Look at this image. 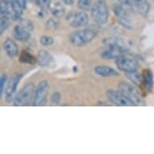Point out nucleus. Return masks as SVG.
I'll list each match as a JSON object with an SVG mask.
<instances>
[{"instance_id":"1","label":"nucleus","mask_w":154,"mask_h":154,"mask_svg":"<svg viewBox=\"0 0 154 154\" xmlns=\"http://www.w3.org/2000/svg\"><path fill=\"white\" fill-rule=\"evenodd\" d=\"M97 35V32L93 28H85L73 32L69 36V41L73 46L82 47L90 43Z\"/></svg>"},{"instance_id":"2","label":"nucleus","mask_w":154,"mask_h":154,"mask_svg":"<svg viewBox=\"0 0 154 154\" xmlns=\"http://www.w3.org/2000/svg\"><path fill=\"white\" fill-rule=\"evenodd\" d=\"M91 16L94 21L99 24L106 23L109 18V10L106 3L103 0H98L91 8Z\"/></svg>"},{"instance_id":"3","label":"nucleus","mask_w":154,"mask_h":154,"mask_svg":"<svg viewBox=\"0 0 154 154\" xmlns=\"http://www.w3.org/2000/svg\"><path fill=\"white\" fill-rule=\"evenodd\" d=\"M34 85L32 83L26 84L14 99V106H28L31 103L32 99L34 98Z\"/></svg>"},{"instance_id":"4","label":"nucleus","mask_w":154,"mask_h":154,"mask_svg":"<svg viewBox=\"0 0 154 154\" xmlns=\"http://www.w3.org/2000/svg\"><path fill=\"white\" fill-rule=\"evenodd\" d=\"M116 64L119 70L125 73L137 70L139 67V64L137 59L132 56L126 55V54H122L119 57H117L116 60Z\"/></svg>"},{"instance_id":"5","label":"nucleus","mask_w":154,"mask_h":154,"mask_svg":"<svg viewBox=\"0 0 154 154\" xmlns=\"http://www.w3.org/2000/svg\"><path fill=\"white\" fill-rule=\"evenodd\" d=\"M119 90L135 106L141 105L142 100L140 94L132 85L125 82H122L119 84Z\"/></svg>"},{"instance_id":"6","label":"nucleus","mask_w":154,"mask_h":154,"mask_svg":"<svg viewBox=\"0 0 154 154\" xmlns=\"http://www.w3.org/2000/svg\"><path fill=\"white\" fill-rule=\"evenodd\" d=\"M49 83L48 81L43 80L39 82L37 87L35 89L34 98H33V105L34 106H41L46 100L49 91Z\"/></svg>"},{"instance_id":"7","label":"nucleus","mask_w":154,"mask_h":154,"mask_svg":"<svg viewBox=\"0 0 154 154\" xmlns=\"http://www.w3.org/2000/svg\"><path fill=\"white\" fill-rule=\"evenodd\" d=\"M66 20L71 27L79 28L83 27L88 23V16L83 11H73L69 13L66 16Z\"/></svg>"},{"instance_id":"8","label":"nucleus","mask_w":154,"mask_h":154,"mask_svg":"<svg viewBox=\"0 0 154 154\" xmlns=\"http://www.w3.org/2000/svg\"><path fill=\"white\" fill-rule=\"evenodd\" d=\"M106 97L112 103L117 106H134V104L129 100L121 91L108 90L106 91Z\"/></svg>"},{"instance_id":"9","label":"nucleus","mask_w":154,"mask_h":154,"mask_svg":"<svg viewBox=\"0 0 154 154\" xmlns=\"http://www.w3.org/2000/svg\"><path fill=\"white\" fill-rule=\"evenodd\" d=\"M22 77L23 75L20 74V73H16L11 77L5 90V99L8 103H11L12 101H14V99H15L14 95H15V91L17 89L18 84L20 83Z\"/></svg>"},{"instance_id":"10","label":"nucleus","mask_w":154,"mask_h":154,"mask_svg":"<svg viewBox=\"0 0 154 154\" xmlns=\"http://www.w3.org/2000/svg\"><path fill=\"white\" fill-rule=\"evenodd\" d=\"M113 11L120 24H122L125 28H131V19L129 15L128 11H127L125 8H123L120 4H116L114 6Z\"/></svg>"},{"instance_id":"11","label":"nucleus","mask_w":154,"mask_h":154,"mask_svg":"<svg viewBox=\"0 0 154 154\" xmlns=\"http://www.w3.org/2000/svg\"><path fill=\"white\" fill-rule=\"evenodd\" d=\"M106 48L102 51L101 57L103 59H116L119 56L124 54V50L116 45H106Z\"/></svg>"},{"instance_id":"12","label":"nucleus","mask_w":154,"mask_h":154,"mask_svg":"<svg viewBox=\"0 0 154 154\" xmlns=\"http://www.w3.org/2000/svg\"><path fill=\"white\" fill-rule=\"evenodd\" d=\"M134 11L142 16H146L150 10V5L147 0H130Z\"/></svg>"},{"instance_id":"13","label":"nucleus","mask_w":154,"mask_h":154,"mask_svg":"<svg viewBox=\"0 0 154 154\" xmlns=\"http://www.w3.org/2000/svg\"><path fill=\"white\" fill-rule=\"evenodd\" d=\"M37 62L42 67H50L55 63L52 55L45 50H41L38 53Z\"/></svg>"},{"instance_id":"14","label":"nucleus","mask_w":154,"mask_h":154,"mask_svg":"<svg viewBox=\"0 0 154 154\" xmlns=\"http://www.w3.org/2000/svg\"><path fill=\"white\" fill-rule=\"evenodd\" d=\"M3 48H4V50H5L7 55L10 57V58H14L16 56L18 55V53H19V48H18V46L16 45L15 41L10 39V38H8L4 43H3Z\"/></svg>"},{"instance_id":"15","label":"nucleus","mask_w":154,"mask_h":154,"mask_svg":"<svg viewBox=\"0 0 154 154\" xmlns=\"http://www.w3.org/2000/svg\"><path fill=\"white\" fill-rule=\"evenodd\" d=\"M30 33L29 31L20 25H16L13 29V36L15 37V40L19 41H27L30 38Z\"/></svg>"},{"instance_id":"16","label":"nucleus","mask_w":154,"mask_h":154,"mask_svg":"<svg viewBox=\"0 0 154 154\" xmlns=\"http://www.w3.org/2000/svg\"><path fill=\"white\" fill-rule=\"evenodd\" d=\"M142 85L149 91L153 87V75L150 69H144L142 72Z\"/></svg>"},{"instance_id":"17","label":"nucleus","mask_w":154,"mask_h":154,"mask_svg":"<svg viewBox=\"0 0 154 154\" xmlns=\"http://www.w3.org/2000/svg\"><path fill=\"white\" fill-rule=\"evenodd\" d=\"M94 72L96 74L101 77H112L117 76L119 73L116 69L106 66H98L94 68Z\"/></svg>"},{"instance_id":"18","label":"nucleus","mask_w":154,"mask_h":154,"mask_svg":"<svg viewBox=\"0 0 154 154\" xmlns=\"http://www.w3.org/2000/svg\"><path fill=\"white\" fill-rule=\"evenodd\" d=\"M126 76L128 77V79L135 85H137V86H141L142 85V73L140 74L137 71V69L126 73Z\"/></svg>"},{"instance_id":"19","label":"nucleus","mask_w":154,"mask_h":154,"mask_svg":"<svg viewBox=\"0 0 154 154\" xmlns=\"http://www.w3.org/2000/svg\"><path fill=\"white\" fill-rule=\"evenodd\" d=\"M20 61L24 64H29V65H34L37 62V58L35 57L32 54L23 51L20 56Z\"/></svg>"},{"instance_id":"20","label":"nucleus","mask_w":154,"mask_h":154,"mask_svg":"<svg viewBox=\"0 0 154 154\" xmlns=\"http://www.w3.org/2000/svg\"><path fill=\"white\" fill-rule=\"evenodd\" d=\"M103 43L105 45H116L117 46L121 47L122 48H124V50H127V46L124 43V41L118 37H110L104 39Z\"/></svg>"},{"instance_id":"21","label":"nucleus","mask_w":154,"mask_h":154,"mask_svg":"<svg viewBox=\"0 0 154 154\" xmlns=\"http://www.w3.org/2000/svg\"><path fill=\"white\" fill-rule=\"evenodd\" d=\"M51 11L56 18H61L65 15V8L60 3H55L51 7Z\"/></svg>"},{"instance_id":"22","label":"nucleus","mask_w":154,"mask_h":154,"mask_svg":"<svg viewBox=\"0 0 154 154\" xmlns=\"http://www.w3.org/2000/svg\"><path fill=\"white\" fill-rule=\"evenodd\" d=\"M11 8H12L13 11L15 15L19 17H20V15L23 14V8L21 7L20 3H18L17 0H12L11 2Z\"/></svg>"},{"instance_id":"23","label":"nucleus","mask_w":154,"mask_h":154,"mask_svg":"<svg viewBox=\"0 0 154 154\" xmlns=\"http://www.w3.org/2000/svg\"><path fill=\"white\" fill-rule=\"evenodd\" d=\"M10 24V18L8 16H1V21H0V32L3 34Z\"/></svg>"},{"instance_id":"24","label":"nucleus","mask_w":154,"mask_h":154,"mask_svg":"<svg viewBox=\"0 0 154 154\" xmlns=\"http://www.w3.org/2000/svg\"><path fill=\"white\" fill-rule=\"evenodd\" d=\"M92 0H79L78 2V7L81 10L89 11L92 7H91Z\"/></svg>"},{"instance_id":"25","label":"nucleus","mask_w":154,"mask_h":154,"mask_svg":"<svg viewBox=\"0 0 154 154\" xmlns=\"http://www.w3.org/2000/svg\"><path fill=\"white\" fill-rule=\"evenodd\" d=\"M51 0H36V4L43 11L51 8Z\"/></svg>"},{"instance_id":"26","label":"nucleus","mask_w":154,"mask_h":154,"mask_svg":"<svg viewBox=\"0 0 154 154\" xmlns=\"http://www.w3.org/2000/svg\"><path fill=\"white\" fill-rule=\"evenodd\" d=\"M41 44L44 46H50L53 44V39L48 35H43L41 37Z\"/></svg>"},{"instance_id":"27","label":"nucleus","mask_w":154,"mask_h":154,"mask_svg":"<svg viewBox=\"0 0 154 154\" xmlns=\"http://www.w3.org/2000/svg\"><path fill=\"white\" fill-rule=\"evenodd\" d=\"M46 27L50 30H55L58 28V22L53 19H49L46 23Z\"/></svg>"},{"instance_id":"28","label":"nucleus","mask_w":154,"mask_h":154,"mask_svg":"<svg viewBox=\"0 0 154 154\" xmlns=\"http://www.w3.org/2000/svg\"><path fill=\"white\" fill-rule=\"evenodd\" d=\"M20 25L23 27L25 29H27V30L31 31L33 29V24L30 20H21L20 19Z\"/></svg>"},{"instance_id":"29","label":"nucleus","mask_w":154,"mask_h":154,"mask_svg":"<svg viewBox=\"0 0 154 154\" xmlns=\"http://www.w3.org/2000/svg\"><path fill=\"white\" fill-rule=\"evenodd\" d=\"M119 2V4L123 7L124 8H125L127 11H131L132 10V8H131V4L130 0H118Z\"/></svg>"},{"instance_id":"30","label":"nucleus","mask_w":154,"mask_h":154,"mask_svg":"<svg viewBox=\"0 0 154 154\" xmlns=\"http://www.w3.org/2000/svg\"><path fill=\"white\" fill-rule=\"evenodd\" d=\"M61 100V94L59 92H54L51 96V101L53 104H58Z\"/></svg>"},{"instance_id":"31","label":"nucleus","mask_w":154,"mask_h":154,"mask_svg":"<svg viewBox=\"0 0 154 154\" xmlns=\"http://www.w3.org/2000/svg\"><path fill=\"white\" fill-rule=\"evenodd\" d=\"M6 82H7V76L5 74H2L1 79H0V93H1V94L4 91V87H5Z\"/></svg>"},{"instance_id":"32","label":"nucleus","mask_w":154,"mask_h":154,"mask_svg":"<svg viewBox=\"0 0 154 154\" xmlns=\"http://www.w3.org/2000/svg\"><path fill=\"white\" fill-rule=\"evenodd\" d=\"M18 3L20 4V6L23 9H25L27 7V3H28V0H17Z\"/></svg>"},{"instance_id":"33","label":"nucleus","mask_w":154,"mask_h":154,"mask_svg":"<svg viewBox=\"0 0 154 154\" xmlns=\"http://www.w3.org/2000/svg\"><path fill=\"white\" fill-rule=\"evenodd\" d=\"M64 3H66V5H72L73 3L74 0H62Z\"/></svg>"},{"instance_id":"34","label":"nucleus","mask_w":154,"mask_h":154,"mask_svg":"<svg viewBox=\"0 0 154 154\" xmlns=\"http://www.w3.org/2000/svg\"><path fill=\"white\" fill-rule=\"evenodd\" d=\"M8 1H9V2H11V1H12V0H8Z\"/></svg>"}]
</instances>
